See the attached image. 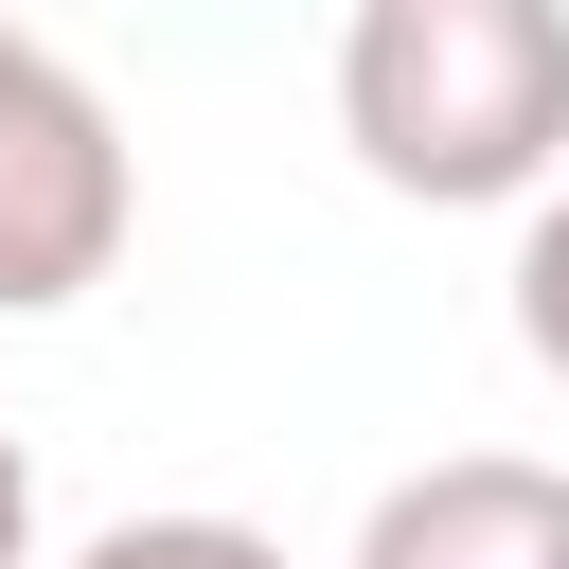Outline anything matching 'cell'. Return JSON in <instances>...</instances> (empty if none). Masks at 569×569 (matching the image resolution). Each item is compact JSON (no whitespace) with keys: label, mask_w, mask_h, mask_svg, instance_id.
Returning a JSON list of instances; mask_svg holds the SVG:
<instances>
[{"label":"cell","mask_w":569,"mask_h":569,"mask_svg":"<svg viewBox=\"0 0 569 569\" xmlns=\"http://www.w3.org/2000/svg\"><path fill=\"white\" fill-rule=\"evenodd\" d=\"M356 569H569V462L445 445L356 516Z\"/></svg>","instance_id":"3957f363"},{"label":"cell","mask_w":569,"mask_h":569,"mask_svg":"<svg viewBox=\"0 0 569 569\" xmlns=\"http://www.w3.org/2000/svg\"><path fill=\"white\" fill-rule=\"evenodd\" d=\"M0 569H36V445L0 427Z\"/></svg>","instance_id":"8992f818"},{"label":"cell","mask_w":569,"mask_h":569,"mask_svg":"<svg viewBox=\"0 0 569 569\" xmlns=\"http://www.w3.org/2000/svg\"><path fill=\"white\" fill-rule=\"evenodd\" d=\"M516 356L569 391V178H533V196H516Z\"/></svg>","instance_id":"277c9868"},{"label":"cell","mask_w":569,"mask_h":569,"mask_svg":"<svg viewBox=\"0 0 569 569\" xmlns=\"http://www.w3.org/2000/svg\"><path fill=\"white\" fill-rule=\"evenodd\" d=\"M71 569H284V533H249V516H107Z\"/></svg>","instance_id":"5b68a950"},{"label":"cell","mask_w":569,"mask_h":569,"mask_svg":"<svg viewBox=\"0 0 569 569\" xmlns=\"http://www.w3.org/2000/svg\"><path fill=\"white\" fill-rule=\"evenodd\" d=\"M338 142L427 213H498L569 178V0H356Z\"/></svg>","instance_id":"6da1fadb"},{"label":"cell","mask_w":569,"mask_h":569,"mask_svg":"<svg viewBox=\"0 0 569 569\" xmlns=\"http://www.w3.org/2000/svg\"><path fill=\"white\" fill-rule=\"evenodd\" d=\"M124 231H142V160H124L107 89H89L53 36L0 18V320L89 302V284L124 267Z\"/></svg>","instance_id":"7a4b0ae2"}]
</instances>
